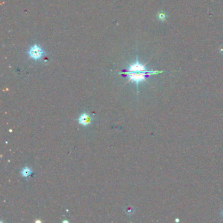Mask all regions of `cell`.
Returning <instances> with one entry per match:
<instances>
[{
	"instance_id": "277c9868",
	"label": "cell",
	"mask_w": 223,
	"mask_h": 223,
	"mask_svg": "<svg viewBox=\"0 0 223 223\" xmlns=\"http://www.w3.org/2000/svg\"><path fill=\"white\" fill-rule=\"evenodd\" d=\"M157 19H158V20L162 22H164L166 21V20L167 19L168 16L166 15V13L164 11H160V12L158 13V14L156 15Z\"/></svg>"
},
{
	"instance_id": "8992f818",
	"label": "cell",
	"mask_w": 223,
	"mask_h": 223,
	"mask_svg": "<svg viewBox=\"0 0 223 223\" xmlns=\"http://www.w3.org/2000/svg\"><path fill=\"white\" fill-rule=\"evenodd\" d=\"M222 215H223V211H222Z\"/></svg>"
},
{
	"instance_id": "5b68a950",
	"label": "cell",
	"mask_w": 223,
	"mask_h": 223,
	"mask_svg": "<svg viewBox=\"0 0 223 223\" xmlns=\"http://www.w3.org/2000/svg\"><path fill=\"white\" fill-rule=\"evenodd\" d=\"M31 173H32V172H31V170L29 169V168L25 167L24 169L22 170L21 174L22 175V176H23V177H28L29 175L31 174Z\"/></svg>"
},
{
	"instance_id": "3957f363",
	"label": "cell",
	"mask_w": 223,
	"mask_h": 223,
	"mask_svg": "<svg viewBox=\"0 0 223 223\" xmlns=\"http://www.w3.org/2000/svg\"><path fill=\"white\" fill-rule=\"evenodd\" d=\"M91 122H92V118H91V117L89 115L86 114V113L82 114L79 119V123L82 125H84V126H86V125L90 124L91 123Z\"/></svg>"
},
{
	"instance_id": "6da1fadb",
	"label": "cell",
	"mask_w": 223,
	"mask_h": 223,
	"mask_svg": "<svg viewBox=\"0 0 223 223\" xmlns=\"http://www.w3.org/2000/svg\"><path fill=\"white\" fill-rule=\"evenodd\" d=\"M44 51L39 45L35 44L28 51V55L34 60H39L43 57Z\"/></svg>"
},
{
	"instance_id": "7a4b0ae2",
	"label": "cell",
	"mask_w": 223,
	"mask_h": 223,
	"mask_svg": "<svg viewBox=\"0 0 223 223\" xmlns=\"http://www.w3.org/2000/svg\"><path fill=\"white\" fill-rule=\"evenodd\" d=\"M146 64H142L139 62L138 59L137 58L136 62L132 63V64L130 65L128 67V72H146L149 71L145 67Z\"/></svg>"
}]
</instances>
